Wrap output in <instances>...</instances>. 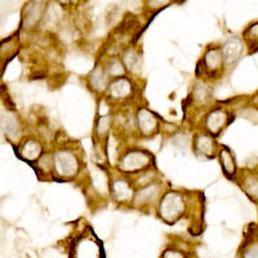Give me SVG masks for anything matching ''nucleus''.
Segmentation results:
<instances>
[{"mask_svg":"<svg viewBox=\"0 0 258 258\" xmlns=\"http://www.w3.org/2000/svg\"><path fill=\"white\" fill-rule=\"evenodd\" d=\"M185 212V199L177 191H168L159 203V216L168 223H173Z\"/></svg>","mask_w":258,"mask_h":258,"instance_id":"nucleus-1","label":"nucleus"},{"mask_svg":"<svg viewBox=\"0 0 258 258\" xmlns=\"http://www.w3.org/2000/svg\"><path fill=\"white\" fill-rule=\"evenodd\" d=\"M53 170L59 178H73L79 172V159L70 150H58L53 154Z\"/></svg>","mask_w":258,"mask_h":258,"instance_id":"nucleus-2","label":"nucleus"},{"mask_svg":"<svg viewBox=\"0 0 258 258\" xmlns=\"http://www.w3.org/2000/svg\"><path fill=\"white\" fill-rule=\"evenodd\" d=\"M151 163V156L144 150H133L121 156L119 161V169L124 173H136L146 169Z\"/></svg>","mask_w":258,"mask_h":258,"instance_id":"nucleus-3","label":"nucleus"},{"mask_svg":"<svg viewBox=\"0 0 258 258\" xmlns=\"http://www.w3.org/2000/svg\"><path fill=\"white\" fill-rule=\"evenodd\" d=\"M161 186L159 182H150L147 185H144L141 188H138L133 195V204L138 208L149 207L154 203L158 202L160 198Z\"/></svg>","mask_w":258,"mask_h":258,"instance_id":"nucleus-4","label":"nucleus"},{"mask_svg":"<svg viewBox=\"0 0 258 258\" xmlns=\"http://www.w3.org/2000/svg\"><path fill=\"white\" fill-rule=\"evenodd\" d=\"M136 121H137V126L140 129V132L144 136H153L158 131V117H156V115L154 112L150 111V110H138Z\"/></svg>","mask_w":258,"mask_h":258,"instance_id":"nucleus-5","label":"nucleus"},{"mask_svg":"<svg viewBox=\"0 0 258 258\" xmlns=\"http://www.w3.org/2000/svg\"><path fill=\"white\" fill-rule=\"evenodd\" d=\"M243 41L239 38L229 39L220 49L223 62H226L227 64L235 63L243 54Z\"/></svg>","mask_w":258,"mask_h":258,"instance_id":"nucleus-6","label":"nucleus"},{"mask_svg":"<svg viewBox=\"0 0 258 258\" xmlns=\"http://www.w3.org/2000/svg\"><path fill=\"white\" fill-rule=\"evenodd\" d=\"M229 121V114L222 109H216L206 117V126L212 135H220Z\"/></svg>","mask_w":258,"mask_h":258,"instance_id":"nucleus-7","label":"nucleus"},{"mask_svg":"<svg viewBox=\"0 0 258 258\" xmlns=\"http://www.w3.org/2000/svg\"><path fill=\"white\" fill-rule=\"evenodd\" d=\"M133 85L125 78H119V79H114L110 82L109 87H107V92L109 96L112 100H125L126 97L132 94Z\"/></svg>","mask_w":258,"mask_h":258,"instance_id":"nucleus-8","label":"nucleus"},{"mask_svg":"<svg viewBox=\"0 0 258 258\" xmlns=\"http://www.w3.org/2000/svg\"><path fill=\"white\" fill-rule=\"evenodd\" d=\"M110 190H111L112 197H114V199L117 203L131 202L133 199V195H135V191H133L132 186L128 182V179L125 178L115 179L111 183Z\"/></svg>","mask_w":258,"mask_h":258,"instance_id":"nucleus-9","label":"nucleus"},{"mask_svg":"<svg viewBox=\"0 0 258 258\" xmlns=\"http://www.w3.org/2000/svg\"><path fill=\"white\" fill-rule=\"evenodd\" d=\"M44 16V6L43 3H36V2H32L29 3L25 7L24 12V25L25 27L30 29V27H34L40 22L41 17Z\"/></svg>","mask_w":258,"mask_h":258,"instance_id":"nucleus-10","label":"nucleus"},{"mask_svg":"<svg viewBox=\"0 0 258 258\" xmlns=\"http://www.w3.org/2000/svg\"><path fill=\"white\" fill-rule=\"evenodd\" d=\"M88 83L94 92L103 93V92L107 91V87H109L110 84V79L109 77L106 75L102 66H97V68H94L93 70L91 71V74L88 75Z\"/></svg>","mask_w":258,"mask_h":258,"instance_id":"nucleus-11","label":"nucleus"},{"mask_svg":"<svg viewBox=\"0 0 258 258\" xmlns=\"http://www.w3.org/2000/svg\"><path fill=\"white\" fill-rule=\"evenodd\" d=\"M43 153V147L40 142L36 140H29L25 142L20 149V156L26 161H38V159L41 156Z\"/></svg>","mask_w":258,"mask_h":258,"instance_id":"nucleus-12","label":"nucleus"},{"mask_svg":"<svg viewBox=\"0 0 258 258\" xmlns=\"http://www.w3.org/2000/svg\"><path fill=\"white\" fill-rule=\"evenodd\" d=\"M203 64H204V69L208 71L209 74H216L222 69L223 59L221 56L220 49H216V48H212L208 52L204 54V59H203Z\"/></svg>","mask_w":258,"mask_h":258,"instance_id":"nucleus-13","label":"nucleus"},{"mask_svg":"<svg viewBox=\"0 0 258 258\" xmlns=\"http://www.w3.org/2000/svg\"><path fill=\"white\" fill-rule=\"evenodd\" d=\"M121 62H123L124 68L132 74H138L142 69L141 54L135 48H128L123 53V61Z\"/></svg>","mask_w":258,"mask_h":258,"instance_id":"nucleus-14","label":"nucleus"},{"mask_svg":"<svg viewBox=\"0 0 258 258\" xmlns=\"http://www.w3.org/2000/svg\"><path fill=\"white\" fill-rule=\"evenodd\" d=\"M195 150L198 153L202 154L203 156H207V158H211L214 155V151H216V145H214L213 138L208 135H198L195 137Z\"/></svg>","mask_w":258,"mask_h":258,"instance_id":"nucleus-15","label":"nucleus"},{"mask_svg":"<svg viewBox=\"0 0 258 258\" xmlns=\"http://www.w3.org/2000/svg\"><path fill=\"white\" fill-rule=\"evenodd\" d=\"M220 161L221 167L223 169V173L227 177H234L236 174V163H235L234 155L231 154L227 147H222L220 150Z\"/></svg>","mask_w":258,"mask_h":258,"instance_id":"nucleus-16","label":"nucleus"},{"mask_svg":"<svg viewBox=\"0 0 258 258\" xmlns=\"http://www.w3.org/2000/svg\"><path fill=\"white\" fill-rule=\"evenodd\" d=\"M106 75L109 77V79H119V78H123L125 75V68H124L121 59L116 58V57H111L109 61L106 62L105 68Z\"/></svg>","mask_w":258,"mask_h":258,"instance_id":"nucleus-17","label":"nucleus"},{"mask_svg":"<svg viewBox=\"0 0 258 258\" xmlns=\"http://www.w3.org/2000/svg\"><path fill=\"white\" fill-rule=\"evenodd\" d=\"M241 187H243L244 192L246 195H249L252 199L257 200V177L253 176L252 173H248L246 176L243 177V183H241Z\"/></svg>","mask_w":258,"mask_h":258,"instance_id":"nucleus-18","label":"nucleus"},{"mask_svg":"<svg viewBox=\"0 0 258 258\" xmlns=\"http://www.w3.org/2000/svg\"><path fill=\"white\" fill-rule=\"evenodd\" d=\"M111 116H109V115L101 116L100 119H98V121H97L96 126V132L97 135H98V137H105V136H107V133H109L110 129H111Z\"/></svg>","mask_w":258,"mask_h":258,"instance_id":"nucleus-19","label":"nucleus"},{"mask_svg":"<svg viewBox=\"0 0 258 258\" xmlns=\"http://www.w3.org/2000/svg\"><path fill=\"white\" fill-rule=\"evenodd\" d=\"M16 41L13 38H9L8 40L3 41L2 44H0V59L4 58H11L9 56H12L13 52L16 50Z\"/></svg>","mask_w":258,"mask_h":258,"instance_id":"nucleus-20","label":"nucleus"},{"mask_svg":"<svg viewBox=\"0 0 258 258\" xmlns=\"http://www.w3.org/2000/svg\"><path fill=\"white\" fill-rule=\"evenodd\" d=\"M38 167L43 172H50L53 170V159L50 155H41L38 159Z\"/></svg>","mask_w":258,"mask_h":258,"instance_id":"nucleus-21","label":"nucleus"},{"mask_svg":"<svg viewBox=\"0 0 258 258\" xmlns=\"http://www.w3.org/2000/svg\"><path fill=\"white\" fill-rule=\"evenodd\" d=\"M209 93H208V89L206 87H197L195 92H194V100L197 101L199 103H204L207 100H208Z\"/></svg>","mask_w":258,"mask_h":258,"instance_id":"nucleus-22","label":"nucleus"},{"mask_svg":"<svg viewBox=\"0 0 258 258\" xmlns=\"http://www.w3.org/2000/svg\"><path fill=\"white\" fill-rule=\"evenodd\" d=\"M243 258H257V243L253 241L243 250Z\"/></svg>","mask_w":258,"mask_h":258,"instance_id":"nucleus-23","label":"nucleus"},{"mask_svg":"<svg viewBox=\"0 0 258 258\" xmlns=\"http://www.w3.org/2000/svg\"><path fill=\"white\" fill-rule=\"evenodd\" d=\"M163 258H186L183 253L176 249H168L163 253Z\"/></svg>","mask_w":258,"mask_h":258,"instance_id":"nucleus-24","label":"nucleus"}]
</instances>
